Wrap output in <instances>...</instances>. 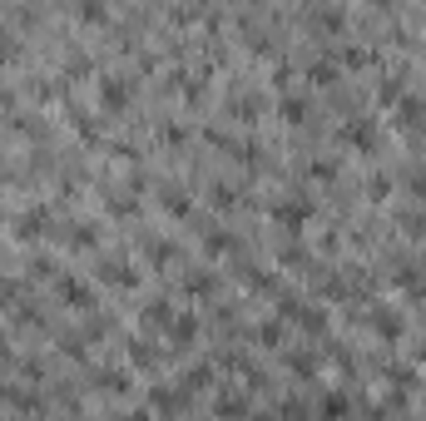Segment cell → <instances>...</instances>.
<instances>
[{
    "mask_svg": "<svg viewBox=\"0 0 426 421\" xmlns=\"http://www.w3.org/2000/svg\"><path fill=\"white\" fill-rule=\"evenodd\" d=\"M347 65H372V55H367L362 45H347Z\"/></svg>",
    "mask_w": 426,
    "mask_h": 421,
    "instance_id": "9a60e30c",
    "label": "cell"
},
{
    "mask_svg": "<svg viewBox=\"0 0 426 421\" xmlns=\"http://www.w3.org/2000/svg\"><path fill=\"white\" fill-rule=\"evenodd\" d=\"M149 327H174V318H169V302H149Z\"/></svg>",
    "mask_w": 426,
    "mask_h": 421,
    "instance_id": "ba28073f",
    "label": "cell"
},
{
    "mask_svg": "<svg viewBox=\"0 0 426 421\" xmlns=\"http://www.w3.org/2000/svg\"><path fill=\"white\" fill-rule=\"evenodd\" d=\"M45 223H50V208H30V214H25V219L15 223V233H20V238H35V233H40Z\"/></svg>",
    "mask_w": 426,
    "mask_h": 421,
    "instance_id": "3957f363",
    "label": "cell"
},
{
    "mask_svg": "<svg viewBox=\"0 0 426 421\" xmlns=\"http://www.w3.org/2000/svg\"><path fill=\"white\" fill-rule=\"evenodd\" d=\"M347 139H352L357 149H372V144H377V129H372L367 119H352V124H347Z\"/></svg>",
    "mask_w": 426,
    "mask_h": 421,
    "instance_id": "277c9868",
    "label": "cell"
},
{
    "mask_svg": "<svg viewBox=\"0 0 426 421\" xmlns=\"http://www.w3.org/2000/svg\"><path fill=\"white\" fill-rule=\"evenodd\" d=\"M89 243H94V228L80 223V228H75V248H89Z\"/></svg>",
    "mask_w": 426,
    "mask_h": 421,
    "instance_id": "2e32d148",
    "label": "cell"
},
{
    "mask_svg": "<svg viewBox=\"0 0 426 421\" xmlns=\"http://www.w3.org/2000/svg\"><path fill=\"white\" fill-rule=\"evenodd\" d=\"M104 278H110L115 288H129V283H134V273H129V263H104Z\"/></svg>",
    "mask_w": 426,
    "mask_h": 421,
    "instance_id": "8992f818",
    "label": "cell"
},
{
    "mask_svg": "<svg viewBox=\"0 0 426 421\" xmlns=\"http://www.w3.org/2000/svg\"><path fill=\"white\" fill-rule=\"evenodd\" d=\"M154 406H159V411H179V406H184V392H169V387H159V392H154Z\"/></svg>",
    "mask_w": 426,
    "mask_h": 421,
    "instance_id": "52a82bcc",
    "label": "cell"
},
{
    "mask_svg": "<svg viewBox=\"0 0 426 421\" xmlns=\"http://www.w3.org/2000/svg\"><path fill=\"white\" fill-rule=\"evenodd\" d=\"M129 357H134V362H139V367H149V362H159V357H154V347H149V342H129Z\"/></svg>",
    "mask_w": 426,
    "mask_h": 421,
    "instance_id": "4fadbf2b",
    "label": "cell"
},
{
    "mask_svg": "<svg viewBox=\"0 0 426 421\" xmlns=\"http://www.w3.org/2000/svg\"><path fill=\"white\" fill-rule=\"evenodd\" d=\"M278 219L283 223H302L307 219V203H278Z\"/></svg>",
    "mask_w": 426,
    "mask_h": 421,
    "instance_id": "9c48e42d",
    "label": "cell"
},
{
    "mask_svg": "<svg viewBox=\"0 0 426 421\" xmlns=\"http://www.w3.org/2000/svg\"><path fill=\"white\" fill-rule=\"evenodd\" d=\"M193 332H198L193 318H179V323H174V342H193Z\"/></svg>",
    "mask_w": 426,
    "mask_h": 421,
    "instance_id": "7c38bea8",
    "label": "cell"
},
{
    "mask_svg": "<svg viewBox=\"0 0 426 421\" xmlns=\"http://www.w3.org/2000/svg\"><path fill=\"white\" fill-rule=\"evenodd\" d=\"M283 115H288V119L298 124V119L307 115V99H283Z\"/></svg>",
    "mask_w": 426,
    "mask_h": 421,
    "instance_id": "5bb4252c",
    "label": "cell"
},
{
    "mask_svg": "<svg viewBox=\"0 0 426 421\" xmlns=\"http://www.w3.org/2000/svg\"><path fill=\"white\" fill-rule=\"evenodd\" d=\"M323 411H328V416H347V401H342V397H328Z\"/></svg>",
    "mask_w": 426,
    "mask_h": 421,
    "instance_id": "e0dca14e",
    "label": "cell"
},
{
    "mask_svg": "<svg viewBox=\"0 0 426 421\" xmlns=\"http://www.w3.org/2000/svg\"><path fill=\"white\" fill-rule=\"evenodd\" d=\"M228 248V233H208V253H223Z\"/></svg>",
    "mask_w": 426,
    "mask_h": 421,
    "instance_id": "ac0fdd59",
    "label": "cell"
},
{
    "mask_svg": "<svg viewBox=\"0 0 426 421\" xmlns=\"http://www.w3.org/2000/svg\"><path fill=\"white\" fill-rule=\"evenodd\" d=\"M99 104H104V110H124V104H129V84H124L119 75L99 80Z\"/></svg>",
    "mask_w": 426,
    "mask_h": 421,
    "instance_id": "6da1fadb",
    "label": "cell"
},
{
    "mask_svg": "<svg viewBox=\"0 0 426 421\" xmlns=\"http://www.w3.org/2000/svg\"><path fill=\"white\" fill-rule=\"evenodd\" d=\"M332 80H337V65H328V60L312 65V84H332Z\"/></svg>",
    "mask_w": 426,
    "mask_h": 421,
    "instance_id": "30bf717a",
    "label": "cell"
},
{
    "mask_svg": "<svg viewBox=\"0 0 426 421\" xmlns=\"http://www.w3.org/2000/svg\"><path fill=\"white\" fill-rule=\"evenodd\" d=\"M372 323H377V332H382V337H397V332H402L397 312H387V307H377V312H372Z\"/></svg>",
    "mask_w": 426,
    "mask_h": 421,
    "instance_id": "5b68a950",
    "label": "cell"
},
{
    "mask_svg": "<svg viewBox=\"0 0 426 421\" xmlns=\"http://www.w3.org/2000/svg\"><path fill=\"white\" fill-rule=\"evenodd\" d=\"M119 421H149V416H144V411H124Z\"/></svg>",
    "mask_w": 426,
    "mask_h": 421,
    "instance_id": "d6986e66",
    "label": "cell"
},
{
    "mask_svg": "<svg viewBox=\"0 0 426 421\" xmlns=\"http://www.w3.org/2000/svg\"><path fill=\"white\" fill-rule=\"evenodd\" d=\"M60 297H65L70 307H89V302H94V293H89L80 278H60Z\"/></svg>",
    "mask_w": 426,
    "mask_h": 421,
    "instance_id": "7a4b0ae2",
    "label": "cell"
},
{
    "mask_svg": "<svg viewBox=\"0 0 426 421\" xmlns=\"http://www.w3.org/2000/svg\"><path fill=\"white\" fill-rule=\"evenodd\" d=\"M164 208H169V214H189V198L179 189H164Z\"/></svg>",
    "mask_w": 426,
    "mask_h": 421,
    "instance_id": "8fae6325",
    "label": "cell"
}]
</instances>
